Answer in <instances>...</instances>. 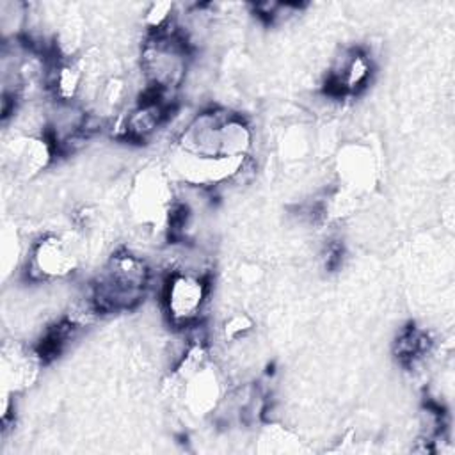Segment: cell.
<instances>
[{
	"label": "cell",
	"instance_id": "6da1fadb",
	"mask_svg": "<svg viewBox=\"0 0 455 455\" xmlns=\"http://www.w3.org/2000/svg\"><path fill=\"white\" fill-rule=\"evenodd\" d=\"M178 151L217 160H249L254 132L249 121L226 108H206L196 114L178 137Z\"/></svg>",
	"mask_w": 455,
	"mask_h": 455
},
{
	"label": "cell",
	"instance_id": "7a4b0ae2",
	"mask_svg": "<svg viewBox=\"0 0 455 455\" xmlns=\"http://www.w3.org/2000/svg\"><path fill=\"white\" fill-rule=\"evenodd\" d=\"M153 279L148 259L126 247L110 254L89 286V297L100 315L135 309L146 297Z\"/></svg>",
	"mask_w": 455,
	"mask_h": 455
},
{
	"label": "cell",
	"instance_id": "3957f363",
	"mask_svg": "<svg viewBox=\"0 0 455 455\" xmlns=\"http://www.w3.org/2000/svg\"><path fill=\"white\" fill-rule=\"evenodd\" d=\"M192 62V43L176 20L165 30L146 34L140 46V71L146 87L174 96L185 84Z\"/></svg>",
	"mask_w": 455,
	"mask_h": 455
},
{
	"label": "cell",
	"instance_id": "277c9868",
	"mask_svg": "<svg viewBox=\"0 0 455 455\" xmlns=\"http://www.w3.org/2000/svg\"><path fill=\"white\" fill-rule=\"evenodd\" d=\"M208 297L210 279L206 272L176 267L169 270L162 284V311L169 325L180 331H190L201 323Z\"/></svg>",
	"mask_w": 455,
	"mask_h": 455
},
{
	"label": "cell",
	"instance_id": "5b68a950",
	"mask_svg": "<svg viewBox=\"0 0 455 455\" xmlns=\"http://www.w3.org/2000/svg\"><path fill=\"white\" fill-rule=\"evenodd\" d=\"M82 263L80 242L71 235L44 233L27 249L23 277L32 284H53L76 272Z\"/></svg>",
	"mask_w": 455,
	"mask_h": 455
},
{
	"label": "cell",
	"instance_id": "8992f818",
	"mask_svg": "<svg viewBox=\"0 0 455 455\" xmlns=\"http://www.w3.org/2000/svg\"><path fill=\"white\" fill-rule=\"evenodd\" d=\"M174 201L171 180L158 167L142 169L128 192V210L133 220L149 233H167Z\"/></svg>",
	"mask_w": 455,
	"mask_h": 455
},
{
	"label": "cell",
	"instance_id": "52a82bcc",
	"mask_svg": "<svg viewBox=\"0 0 455 455\" xmlns=\"http://www.w3.org/2000/svg\"><path fill=\"white\" fill-rule=\"evenodd\" d=\"M172 110V96L146 87L144 94L123 116L117 135L126 142L144 144L169 121Z\"/></svg>",
	"mask_w": 455,
	"mask_h": 455
},
{
	"label": "cell",
	"instance_id": "ba28073f",
	"mask_svg": "<svg viewBox=\"0 0 455 455\" xmlns=\"http://www.w3.org/2000/svg\"><path fill=\"white\" fill-rule=\"evenodd\" d=\"M373 59L363 48H345L331 62L325 78V92L334 98H348L363 92L373 76Z\"/></svg>",
	"mask_w": 455,
	"mask_h": 455
},
{
	"label": "cell",
	"instance_id": "9c48e42d",
	"mask_svg": "<svg viewBox=\"0 0 455 455\" xmlns=\"http://www.w3.org/2000/svg\"><path fill=\"white\" fill-rule=\"evenodd\" d=\"M59 156L53 142L44 132L39 133H14L4 144V164L14 172V176L30 180L48 169Z\"/></svg>",
	"mask_w": 455,
	"mask_h": 455
},
{
	"label": "cell",
	"instance_id": "30bf717a",
	"mask_svg": "<svg viewBox=\"0 0 455 455\" xmlns=\"http://www.w3.org/2000/svg\"><path fill=\"white\" fill-rule=\"evenodd\" d=\"M171 389L183 400L185 409L196 416L213 412L222 400V382L210 361Z\"/></svg>",
	"mask_w": 455,
	"mask_h": 455
},
{
	"label": "cell",
	"instance_id": "8fae6325",
	"mask_svg": "<svg viewBox=\"0 0 455 455\" xmlns=\"http://www.w3.org/2000/svg\"><path fill=\"white\" fill-rule=\"evenodd\" d=\"M43 366L44 361L34 345L5 343L2 348V391L12 395L25 391L39 379Z\"/></svg>",
	"mask_w": 455,
	"mask_h": 455
},
{
	"label": "cell",
	"instance_id": "7c38bea8",
	"mask_svg": "<svg viewBox=\"0 0 455 455\" xmlns=\"http://www.w3.org/2000/svg\"><path fill=\"white\" fill-rule=\"evenodd\" d=\"M336 171L339 187L361 196L373 187L377 165L370 148L364 144H350L339 151Z\"/></svg>",
	"mask_w": 455,
	"mask_h": 455
},
{
	"label": "cell",
	"instance_id": "4fadbf2b",
	"mask_svg": "<svg viewBox=\"0 0 455 455\" xmlns=\"http://www.w3.org/2000/svg\"><path fill=\"white\" fill-rule=\"evenodd\" d=\"M430 334L416 325L403 327L395 339V355L403 366H414L430 352Z\"/></svg>",
	"mask_w": 455,
	"mask_h": 455
},
{
	"label": "cell",
	"instance_id": "5bb4252c",
	"mask_svg": "<svg viewBox=\"0 0 455 455\" xmlns=\"http://www.w3.org/2000/svg\"><path fill=\"white\" fill-rule=\"evenodd\" d=\"M254 329V320L245 313H235L222 323V334L226 341L236 343L247 338L251 331Z\"/></svg>",
	"mask_w": 455,
	"mask_h": 455
}]
</instances>
